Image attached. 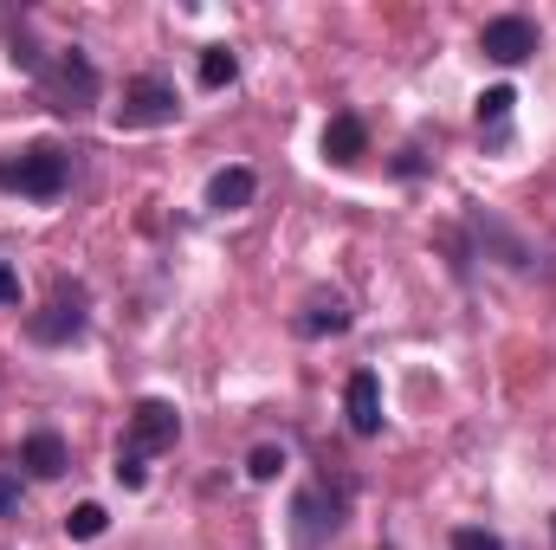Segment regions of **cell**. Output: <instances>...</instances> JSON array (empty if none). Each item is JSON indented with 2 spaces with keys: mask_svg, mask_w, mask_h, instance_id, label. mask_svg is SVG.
I'll return each instance as SVG.
<instances>
[{
  "mask_svg": "<svg viewBox=\"0 0 556 550\" xmlns=\"http://www.w3.org/2000/svg\"><path fill=\"white\" fill-rule=\"evenodd\" d=\"M175 111H181V98L168 78H130L124 104H117V130H162V124H175Z\"/></svg>",
  "mask_w": 556,
  "mask_h": 550,
  "instance_id": "3",
  "label": "cell"
},
{
  "mask_svg": "<svg viewBox=\"0 0 556 550\" xmlns=\"http://www.w3.org/2000/svg\"><path fill=\"white\" fill-rule=\"evenodd\" d=\"M324 155H330V162H363V155H369V124L350 117V111L330 117V124H324Z\"/></svg>",
  "mask_w": 556,
  "mask_h": 550,
  "instance_id": "12",
  "label": "cell"
},
{
  "mask_svg": "<svg viewBox=\"0 0 556 550\" xmlns=\"http://www.w3.org/2000/svg\"><path fill=\"white\" fill-rule=\"evenodd\" d=\"M253 195H260V175H253V168H220V175L207 182V208H214V214H240Z\"/></svg>",
  "mask_w": 556,
  "mask_h": 550,
  "instance_id": "10",
  "label": "cell"
},
{
  "mask_svg": "<svg viewBox=\"0 0 556 550\" xmlns=\"http://www.w3.org/2000/svg\"><path fill=\"white\" fill-rule=\"evenodd\" d=\"M72 182V155L59 142H26L13 155H0V188L7 195H26V201H59Z\"/></svg>",
  "mask_w": 556,
  "mask_h": 550,
  "instance_id": "1",
  "label": "cell"
},
{
  "mask_svg": "<svg viewBox=\"0 0 556 550\" xmlns=\"http://www.w3.org/2000/svg\"><path fill=\"white\" fill-rule=\"evenodd\" d=\"M453 550H505L492 532H479V525H466V532H453Z\"/></svg>",
  "mask_w": 556,
  "mask_h": 550,
  "instance_id": "18",
  "label": "cell"
},
{
  "mask_svg": "<svg viewBox=\"0 0 556 550\" xmlns=\"http://www.w3.org/2000/svg\"><path fill=\"white\" fill-rule=\"evenodd\" d=\"M479 52L498 59V65H525V59L538 52V26H531L525 13H498V20L479 26Z\"/></svg>",
  "mask_w": 556,
  "mask_h": 550,
  "instance_id": "7",
  "label": "cell"
},
{
  "mask_svg": "<svg viewBox=\"0 0 556 550\" xmlns=\"http://www.w3.org/2000/svg\"><path fill=\"white\" fill-rule=\"evenodd\" d=\"M39 91H46V104L52 111H65V117H85L91 104H98V65L72 46V52H59L46 72H39Z\"/></svg>",
  "mask_w": 556,
  "mask_h": 550,
  "instance_id": "2",
  "label": "cell"
},
{
  "mask_svg": "<svg viewBox=\"0 0 556 550\" xmlns=\"http://www.w3.org/2000/svg\"><path fill=\"white\" fill-rule=\"evenodd\" d=\"M291 518H298V550H317L324 538H337L343 499H330V486H304V492L291 499Z\"/></svg>",
  "mask_w": 556,
  "mask_h": 550,
  "instance_id": "6",
  "label": "cell"
},
{
  "mask_svg": "<svg viewBox=\"0 0 556 550\" xmlns=\"http://www.w3.org/2000/svg\"><path fill=\"white\" fill-rule=\"evenodd\" d=\"M247 473H253L260 486H273L278 473H285V447H253V460H247Z\"/></svg>",
  "mask_w": 556,
  "mask_h": 550,
  "instance_id": "16",
  "label": "cell"
},
{
  "mask_svg": "<svg viewBox=\"0 0 556 550\" xmlns=\"http://www.w3.org/2000/svg\"><path fill=\"white\" fill-rule=\"evenodd\" d=\"M343 414H350V434H382V383H376V370H356L350 376V389H343Z\"/></svg>",
  "mask_w": 556,
  "mask_h": 550,
  "instance_id": "9",
  "label": "cell"
},
{
  "mask_svg": "<svg viewBox=\"0 0 556 550\" xmlns=\"http://www.w3.org/2000/svg\"><path fill=\"white\" fill-rule=\"evenodd\" d=\"M511 104H518V91H511V85H492V91L479 98V130L505 137V124H511Z\"/></svg>",
  "mask_w": 556,
  "mask_h": 550,
  "instance_id": "13",
  "label": "cell"
},
{
  "mask_svg": "<svg viewBox=\"0 0 556 550\" xmlns=\"http://www.w3.org/2000/svg\"><path fill=\"white\" fill-rule=\"evenodd\" d=\"M233 78H240V59H233L227 46H207V52H201V85L220 91V85H233Z\"/></svg>",
  "mask_w": 556,
  "mask_h": 550,
  "instance_id": "14",
  "label": "cell"
},
{
  "mask_svg": "<svg viewBox=\"0 0 556 550\" xmlns=\"http://www.w3.org/2000/svg\"><path fill=\"white\" fill-rule=\"evenodd\" d=\"M117 479H124V486H130V492H137L142 479H149V466H142V453H130V447H124V453H117Z\"/></svg>",
  "mask_w": 556,
  "mask_h": 550,
  "instance_id": "17",
  "label": "cell"
},
{
  "mask_svg": "<svg viewBox=\"0 0 556 550\" xmlns=\"http://www.w3.org/2000/svg\"><path fill=\"white\" fill-rule=\"evenodd\" d=\"M26 337L33 343H78L85 337V291L78 285H59L52 304L26 311Z\"/></svg>",
  "mask_w": 556,
  "mask_h": 550,
  "instance_id": "4",
  "label": "cell"
},
{
  "mask_svg": "<svg viewBox=\"0 0 556 550\" xmlns=\"http://www.w3.org/2000/svg\"><path fill=\"white\" fill-rule=\"evenodd\" d=\"M104 525H111V512H104V505H78V512H65V538H78V545L104 538Z\"/></svg>",
  "mask_w": 556,
  "mask_h": 550,
  "instance_id": "15",
  "label": "cell"
},
{
  "mask_svg": "<svg viewBox=\"0 0 556 550\" xmlns=\"http://www.w3.org/2000/svg\"><path fill=\"white\" fill-rule=\"evenodd\" d=\"M20 466H26L33 479H65V466H72L65 434H59V427H33V434L20 440Z\"/></svg>",
  "mask_w": 556,
  "mask_h": 550,
  "instance_id": "8",
  "label": "cell"
},
{
  "mask_svg": "<svg viewBox=\"0 0 556 550\" xmlns=\"http://www.w3.org/2000/svg\"><path fill=\"white\" fill-rule=\"evenodd\" d=\"M0 518H20V479L0 473Z\"/></svg>",
  "mask_w": 556,
  "mask_h": 550,
  "instance_id": "19",
  "label": "cell"
},
{
  "mask_svg": "<svg viewBox=\"0 0 556 550\" xmlns=\"http://www.w3.org/2000/svg\"><path fill=\"white\" fill-rule=\"evenodd\" d=\"M175 434H181V409L175 402H162V396H142L137 409H130V453H162V447H175Z\"/></svg>",
  "mask_w": 556,
  "mask_h": 550,
  "instance_id": "5",
  "label": "cell"
},
{
  "mask_svg": "<svg viewBox=\"0 0 556 550\" xmlns=\"http://www.w3.org/2000/svg\"><path fill=\"white\" fill-rule=\"evenodd\" d=\"M343 330H350V304L330 298V291H317V298L298 311V337H343Z\"/></svg>",
  "mask_w": 556,
  "mask_h": 550,
  "instance_id": "11",
  "label": "cell"
},
{
  "mask_svg": "<svg viewBox=\"0 0 556 550\" xmlns=\"http://www.w3.org/2000/svg\"><path fill=\"white\" fill-rule=\"evenodd\" d=\"M0 304H20V273L13 266H0Z\"/></svg>",
  "mask_w": 556,
  "mask_h": 550,
  "instance_id": "20",
  "label": "cell"
}]
</instances>
